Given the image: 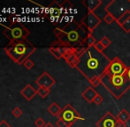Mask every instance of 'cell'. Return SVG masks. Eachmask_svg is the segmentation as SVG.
I'll return each instance as SVG.
<instances>
[{
    "label": "cell",
    "mask_w": 130,
    "mask_h": 127,
    "mask_svg": "<svg viewBox=\"0 0 130 127\" xmlns=\"http://www.w3.org/2000/svg\"><path fill=\"white\" fill-rule=\"evenodd\" d=\"M36 50V47L27 39L21 41L10 43L5 48L6 55L19 65H23Z\"/></svg>",
    "instance_id": "obj_3"
},
{
    "label": "cell",
    "mask_w": 130,
    "mask_h": 127,
    "mask_svg": "<svg viewBox=\"0 0 130 127\" xmlns=\"http://www.w3.org/2000/svg\"><path fill=\"white\" fill-rule=\"evenodd\" d=\"M50 93H51V89H48V88H42V87H40L37 89V95H39L42 98H45Z\"/></svg>",
    "instance_id": "obj_21"
},
{
    "label": "cell",
    "mask_w": 130,
    "mask_h": 127,
    "mask_svg": "<svg viewBox=\"0 0 130 127\" xmlns=\"http://www.w3.org/2000/svg\"><path fill=\"white\" fill-rule=\"evenodd\" d=\"M89 83H90L91 87H92L93 88H98L99 85H101V79L100 78H94V79H92L90 81H89Z\"/></svg>",
    "instance_id": "obj_22"
},
{
    "label": "cell",
    "mask_w": 130,
    "mask_h": 127,
    "mask_svg": "<svg viewBox=\"0 0 130 127\" xmlns=\"http://www.w3.org/2000/svg\"><path fill=\"white\" fill-rule=\"evenodd\" d=\"M120 28H121L126 33H127V34L130 33V18L126 22H124L123 24L120 26Z\"/></svg>",
    "instance_id": "obj_25"
},
{
    "label": "cell",
    "mask_w": 130,
    "mask_h": 127,
    "mask_svg": "<svg viewBox=\"0 0 130 127\" xmlns=\"http://www.w3.org/2000/svg\"><path fill=\"white\" fill-rule=\"evenodd\" d=\"M98 95V92L95 90V88H93L92 87H89L86 90H84L82 93V97L87 101L88 103H92L94 101V99L96 98V96Z\"/></svg>",
    "instance_id": "obj_13"
},
{
    "label": "cell",
    "mask_w": 130,
    "mask_h": 127,
    "mask_svg": "<svg viewBox=\"0 0 130 127\" xmlns=\"http://www.w3.org/2000/svg\"><path fill=\"white\" fill-rule=\"evenodd\" d=\"M12 113L15 117H20L23 114V111L19 108V107H16V108H14L13 110H12Z\"/></svg>",
    "instance_id": "obj_27"
},
{
    "label": "cell",
    "mask_w": 130,
    "mask_h": 127,
    "mask_svg": "<svg viewBox=\"0 0 130 127\" xmlns=\"http://www.w3.org/2000/svg\"><path fill=\"white\" fill-rule=\"evenodd\" d=\"M47 110H48L49 113H50L51 115H52L53 117H58V115H59L60 112H61L62 109L60 108L59 105L57 102H52V104L48 107Z\"/></svg>",
    "instance_id": "obj_16"
},
{
    "label": "cell",
    "mask_w": 130,
    "mask_h": 127,
    "mask_svg": "<svg viewBox=\"0 0 130 127\" xmlns=\"http://www.w3.org/2000/svg\"><path fill=\"white\" fill-rule=\"evenodd\" d=\"M58 117V119H61V120H64L65 122L72 124H74L77 120H85V118L82 117L77 110L69 103L62 109L61 112H60Z\"/></svg>",
    "instance_id": "obj_6"
},
{
    "label": "cell",
    "mask_w": 130,
    "mask_h": 127,
    "mask_svg": "<svg viewBox=\"0 0 130 127\" xmlns=\"http://www.w3.org/2000/svg\"><path fill=\"white\" fill-rule=\"evenodd\" d=\"M101 22L102 19L95 12H88L87 14L80 20V23H82V24L87 27V28L90 32V34H92L93 31L101 24Z\"/></svg>",
    "instance_id": "obj_8"
},
{
    "label": "cell",
    "mask_w": 130,
    "mask_h": 127,
    "mask_svg": "<svg viewBox=\"0 0 130 127\" xmlns=\"http://www.w3.org/2000/svg\"><path fill=\"white\" fill-rule=\"evenodd\" d=\"M111 63L104 52H100L94 46L88 48L87 50L79 57L76 69L90 81L94 78L104 77Z\"/></svg>",
    "instance_id": "obj_1"
},
{
    "label": "cell",
    "mask_w": 130,
    "mask_h": 127,
    "mask_svg": "<svg viewBox=\"0 0 130 127\" xmlns=\"http://www.w3.org/2000/svg\"><path fill=\"white\" fill-rule=\"evenodd\" d=\"M103 101H104V97L101 95H99V94H98V95L96 96V98L94 99V101H93V102H94L95 104H96V105H99V104H101Z\"/></svg>",
    "instance_id": "obj_29"
},
{
    "label": "cell",
    "mask_w": 130,
    "mask_h": 127,
    "mask_svg": "<svg viewBox=\"0 0 130 127\" xmlns=\"http://www.w3.org/2000/svg\"><path fill=\"white\" fill-rule=\"evenodd\" d=\"M99 41L102 43V44H103V46H104L105 49H106V48H108V47H109L110 45L111 44V41L109 39V38L107 37V36H104V37L102 38V39L100 40Z\"/></svg>",
    "instance_id": "obj_23"
},
{
    "label": "cell",
    "mask_w": 130,
    "mask_h": 127,
    "mask_svg": "<svg viewBox=\"0 0 130 127\" xmlns=\"http://www.w3.org/2000/svg\"><path fill=\"white\" fill-rule=\"evenodd\" d=\"M82 5L88 9V12H95L103 5V1L101 0H83Z\"/></svg>",
    "instance_id": "obj_12"
},
{
    "label": "cell",
    "mask_w": 130,
    "mask_h": 127,
    "mask_svg": "<svg viewBox=\"0 0 130 127\" xmlns=\"http://www.w3.org/2000/svg\"><path fill=\"white\" fill-rule=\"evenodd\" d=\"M106 12H107V11H106ZM103 20H104V22H105L107 25H111L112 22L116 21V19H115L114 16H113L112 14H111L109 12H106V14H105V16L104 17Z\"/></svg>",
    "instance_id": "obj_19"
},
{
    "label": "cell",
    "mask_w": 130,
    "mask_h": 127,
    "mask_svg": "<svg viewBox=\"0 0 130 127\" xmlns=\"http://www.w3.org/2000/svg\"><path fill=\"white\" fill-rule=\"evenodd\" d=\"M80 23L78 21L72 19L62 28H56L53 33L57 37V41L70 48L84 46L85 43L80 35Z\"/></svg>",
    "instance_id": "obj_2"
},
{
    "label": "cell",
    "mask_w": 130,
    "mask_h": 127,
    "mask_svg": "<svg viewBox=\"0 0 130 127\" xmlns=\"http://www.w3.org/2000/svg\"><path fill=\"white\" fill-rule=\"evenodd\" d=\"M94 47L98 50V51H100V52H104V50H105V48H104V47L103 46V44H102L100 41H96V43L95 44Z\"/></svg>",
    "instance_id": "obj_31"
},
{
    "label": "cell",
    "mask_w": 130,
    "mask_h": 127,
    "mask_svg": "<svg viewBox=\"0 0 130 127\" xmlns=\"http://www.w3.org/2000/svg\"><path fill=\"white\" fill-rule=\"evenodd\" d=\"M44 127H55L52 123H46V124L44 125Z\"/></svg>",
    "instance_id": "obj_35"
},
{
    "label": "cell",
    "mask_w": 130,
    "mask_h": 127,
    "mask_svg": "<svg viewBox=\"0 0 130 127\" xmlns=\"http://www.w3.org/2000/svg\"><path fill=\"white\" fill-rule=\"evenodd\" d=\"M56 125L58 127H71L73 124L65 122V121L61 120V119H58V120L57 121V123H56Z\"/></svg>",
    "instance_id": "obj_26"
},
{
    "label": "cell",
    "mask_w": 130,
    "mask_h": 127,
    "mask_svg": "<svg viewBox=\"0 0 130 127\" xmlns=\"http://www.w3.org/2000/svg\"><path fill=\"white\" fill-rule=\"evenodd\" d=\"M23 65H24L25 68H26L27 70H31V69L35 66V64L32 60H30V59L28 58L27 61H25V63L23 64Z\"/></svg>",
    "instance_id": "obj_28"
},
{
    "label": "cell",
    "mask_w": 130,
    "mask_h": 127,
    "mask_svg": "<svg viewBox=\"0 0 130 127\" xmlns=\"http://www.w3.org/2000/svg\"><path fill=\"white\" fill-rule=\"evenodd\" d=\"M3 34L5 37L8 38L11 43H15L26 40L30 34V31L21 23L12 22L10 26L4 29Z\"/></svg>",
    "instance_id": "obj_5"
},
{
    "label": "cell",
    "mask_w": 130,
    "mask_h": 127,
    "mask_svg": "<svg viewBox=\"0 0 130 127\" xmlns=\"http://www.w3.org/2000/svg\"><path fill=\"white\" fill-rule=\"evenodd\" d=\"M127 70V66L125 65L118 57H115L111 60L109 66L106 71L108 75L115 76V75H124Z\"/></svg>",
    "instance_id": "obj_7"
},
{
    "label": "cell",
    "mask_w": 130,
    "mask_h": 127,
    "mask_svg": "<svg viewBox=\"0 0 130 127\" xmlns=\"http://www.w3.org/2000/svg\"><path fill=\"white\" fill-rule=\"evenodd\" d=\"M0 127H11V125L5 120H2L0 122Z\"/></svg>",
    "instance_id": "obj_33"
},
{
    "label": "cell",
    "mask_w": 130,
    "mask_h": 127,
    "mask_svg": "<svg viewBox=\"0 0 130 127\" xmlns=\"http://www.w3.org/2000/svg\"><path fill=\"white\" fill-rule=\"evenodd\" d=\"M125 75L127 76V78L130 80V66L127 67V72H126Z\"/></svg>",
    "instance_id": "obj_34"
},
{
    "label": "cell",
    "mask_w": 130,
    "mask_h": 127,
    "mask_svg": "<svg viewBox=\"0 0 130 127\" xmlns=\"http://www.w3.org/2000/svg\"><path fill=\"white\" fill-rule=\"evenodd\" d=\"M129 18H130V10H127V11H126L120 18H118V19H116V23L119 26H121V25L123 24L124 22H126Z\"/></svg>",
    "instance_id": "obj_18"
},
{
    "label": "cell",
    "mask_w": 130,
    "mask_h": 127,
    "mask_svg": "<svg viewBox=\"0 0 130 127\" xmlns=\"http://www.w3.org/2000/svg\"><path fill=\"white\" fill-rule=\"evenodd\" d=\"M21 95L27 100V101H31L33 98L37 95V90H36L30 84H27L24 88L21 91Z\"/></svg>",
    "instance_id": "obj_14"
},
{
    "label": "cell",
    "mask_w": 130,
    "mask_h": 127,
    "mask_svg": "<svg viewBox=\"0 0 130 127\" xmlns=\"http://www.w3.org/2000/svg\"><path fill=\"white\" fill-rule=\"evenodd\" d=\"M116 117H117L118 120H120V121H121V122L127 124V123L130 120V113L127 111V110L123 109V110H121L120 112H119L118 115L116 116Z\"/></svg>",
    "instance_id": "obj_17"
},
{
    "label": "cell",
    "mask_w": 130,
    "mask_h": 127,
    "mask_svg": "<svg viewBox=\"0 0 130 127\" xmlns=\"http://www.w3.org/2000/svg\"><path fill=\"white\" fill-rule=\"evenodd\" d=\"M56 83V80L48 73L47 72H44L36 80V84L38 87H42V88H46L48 89H51Z\"/></svg>",
    "instance_id": "obj_10"
},
{
    "label": "cell",
    "mask_w": 130,
    "mask_h": 127,
    "mask_svg": "<svg viewBox=\"0 0 130 127\" xmlns=\"http://www.w3.org/2000/svg\"><path fill=\"white\" fill-rule=\"evenodd\" d=\"M101 84L115 99L120 100L130 89V80L124 75H108L101 78Z\"/></svg>",
    "instance_id": "obj_4"
},
{
    "label": "cell",
    "mask_w": 130,
    "mask_h": 127,
    "mask_svg": "<svg viewBox=\"0 0 130 127\" xmlns=\"http://www.w3.org/2000/svg\"><path fill=\"white\" fill-rule=\"evenodd\" d=\"M49 51H50V53L52 54V55L53 56V57H55L56 59H58V60H59V59H61V58H63V57H62L61 55H60L59 53H58V51H57L56 50H54V49H52V48H49Z\"/></svg>",
    "instance_id": "obj_24"
},
{
    "label": "cell",
    "mask_w": 130,
    "mask_h": 127,
    "mask_svg": "<svg viewBox=\"0 0 130 127\" xmlns=\"http://www.w3.org/2000/svg\"><path fill=\"white\" fill-rule=\"evenodd\" d=\"M63 58L65 59V61L70 67H72V68H76V66H77V65L79 63V57L74 52L73 48L70 51H68L64 56Z\"/></svg>",
    "instance_id": "obj_11"
},
{
    "label": "cell",
    "mask_w": 130,
    "mask_h": 127,
    "mask_svg": "<svg viewBox=\"0 0 130 127\" xmlns=\"http://www.w3.org/2000/svg\"><path fill=\"white\" fill-rule=\"evenodd\" d=\"M96 43V40L92 34H89L88 36L87 40L85 41V45L88 47V48H90V47H93L95 46V44Z\"/></svg>",
    "instance_id": "obj_20"
},
{
    "label": "cell",
    "mask_w": 130,
    "mask_h": 127,
    "mask_svg": "<svg viewBox=\"0 0 130 127\" xmlns=\"http://www.w3.org/2000/svg\"><path fill=\"white\" fill-rule=\"evenodd\" d=\"M50 47L52 49H54V50H56L62 57H64L67 52L70 51V50H72V48H70V47H68V46H66V45H64L63 43H61L58 41H53L52 44H51Z\"/></svg>",
    "instance_id": "obj_15"
},
{
    "label": "cell",
    "mask_w": 130,
    "mask_h": 127,
    "mask_svg": "<svg viewBox=\"0 0 130 127\" xmlns=\"http://www.w3.org/2000/svg\"><path fill=\"white\" fill-rule=\"evenodd\" d=\"M35 124H36L37 127H44V125L46 124V123L44 122V120H43V118H41V117H39V118H37L36 120V122H35Z\"/></svg>",
    "instance_id": "obj_30"
},
{
    "label": "cell",
    "mask_w": 130,
    "mask_h": 127,
    "mask_svg": "<svg viewBox=\"0 0 130 127\" xmlns=\"http://www.w3.org/2000/svg\"><path fill=\"white\" fill-rule=\"evenodd\" d=\"M117 117L112 115L111 111H107L96 123V127H116Z\"/></svg>",
    "instance_id": "obj_9"
},
{
    "label": "cell",
    "mask_w": 130,
    "mask_h": 127,
    "mask_svg": "<svg viewBox=\"0 0 130 127\" xmlns=\"http://www.w3.org/2000/svg\"><path fill=\"white\" fill-rule=\"evenodd\" d=\"M116 127H127V124H125V123L121 122L120 120H117Z\"/></svg>",
    "instance_id": "obj_32"
}]
</instances>
